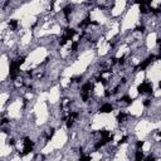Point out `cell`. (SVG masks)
Here are the masks:
<instances>
[{
  "mask_svg": "<svg viewBox=\"0 0 161 161\" xmlns=\"http://www.w3.org/2000/svg\"><path fill=\"white\" fill-rule=\"evenodd\" d=\"M135 159L136 160H144L145 159V154L142 150H136L135 151Z\"/></svg>",
  "mask_w": 161,
  "mask_h": 161,
  "instance_id": "cell-2",
  "label": "cell"
},
{
  "mask_svg": "<svg viewBox=\"0 0 161 161\" xmlns=\"http://www.w3.org/2000/svg\"><path fill=\"white\" fill-rule=\"evenodd\" d=\"M113 111V105H111V103H103L102 106L98 108V112L100 113H111Z\"/></svg>",
  "mask_w": 161,
  "mask_h": 161,
  "instance_id": "cell-1",
  "label": "cell"
},
{
  "mask_svg": "<svg viewBox=\"0 0 161 161\" xmlns=\"http://www.w3.org/2000/svg\"><path fill=\"white\" fill-rule=\"evenodd\" d=\"M142 105H144L145 107H150L151 105H152V100H151V98H146V100H144Z\"/></svg>",
  "mask_w": 161,
  "mask_h": 161,
  "instance_id": "cell-3",
  "label": "cell"
}]
</instances>
